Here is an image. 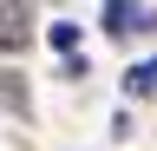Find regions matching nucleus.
<instances>
[{
    "label": "nucleus",
    "mask_w": 157,
    "mask_h": 151,
    "mask_svg": "<svg viewBox=\"0 0 157 151\" xmlns=\"http://www.w3.org/2000/svg\"><path fill=\"white\" fill-rule=\"evenodd\" d=\"M0 92H7V105H13V112H26V92H20L13 72H0Z\"/></svg>",
    "instance_id": "39448f33"
},
{
    "label": "nucleus",
    "mask_w": 157,
    "mask_h": 151,
    "mask_svg": "<svg viewBox=\"0 0 157 151\" xmlns=\"http://www.w3.org/2000/svg\"><path fill=\"white\" fill-rule=\"evenodd\" d=\"M124 92H131V99H144V92H157V59L131 66V72H124Z\"/></svg>",
    "instance_id": "7ed1b4c3"
},
{
    "label": "nucleus",
    "mask_w": 157,
    "mask_h": 151,
    "mask_svg": "<svg viewBox=\"0 0 157 151\" xmlns=\"http://www.w3.org/2000/svg\"><path fill=\"white\" fill-rule=\"evenodd\" d=\"M52 46L72 53V46H78V26H72V20H52Z\"/></svg>",
    "instance_id": "20e7f679"
},
{
    "label": "nucleus",
    "mask_w": 157,
    "mask_h": 151,
    "mask_svg": "<svg viewBox=\"0 0 157 151\" xmlns=\"http://www.w3.org/2000/svg\"><path fill=\"white\" fill-rule=\"evenodd\" d=\"M144 26H151V13L137 7V0H105V33L124 40V33H144Z\"/></svg>",
    "instance_id": "f03ea898"
},
{
    "label": "nucleus",
    "mask_w": 157,
    "mask_h": 151,
    "mask_svg": "<svg viewBox=\"0 0 157 151\" xmlns=\"http://www.w3.org/2000/svg\"><path fill=\"white\" fill-rule=\"evenodd\" d=\"M33 40V0H0V53H20Z\"/></svg>",
    "instance_id": "f257e3e1"
}]
</instances>
